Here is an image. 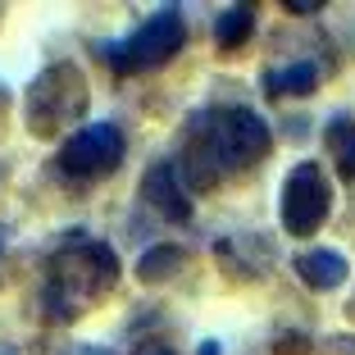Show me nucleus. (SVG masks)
<instances>
[{
    "label": "nucleus",
    "mask_w": 355,
    "mask_h": 355,
    "mask_svg": "<svg viewBox=\"0 0 355 355\" xmlns=\"http://www.w3.org/2000/svg\"><path fill=\"white\" fill-rule=\"evenodd\" d=\"M269 146H273V132L255 110H246V105L209 110V114H196L187 128V141H182V178H187V187L205 191L219 178L237 173V168L260 164L269 155Z\"/></svg>",
    "instance_id": "nucleus-1"
},
{
    "label": "nucleus",
    "mask_w": 355,
    "mask_h": 355,
    "mask_svg": "<svg viewBox=\"0 0 355 355\" xmlns=\"http://www.w3.org/2000/svg\"><path fill=\"white\" fill-rule=\"evenodd\" d=\"M282 10H287V14H301V19H305V14L324 10V5H319V0H287V5H282Z\"/></svg>",
    "instance_id": "nucleus-15"
},
{
    "label": "nucleus",
    "mask_w": 355,
    "mask_h": 355,
    "mask_svg": "<svg viewBox=\"0 0 355 355\" xmlns=\"http://www.w3.org/2000/svg\"><path fill=\"white\" fill-rule=\"evenodd\" d=\"M141 196H146L168 223H187V219H191V196L182 191L173 164H155V168H150L146 182H141Z\"/></svg>",
    "instance_id": "nucleus-7"
},
{
    "label": "nucleus",
    "mask_w": 355,
    "mask_h": 355,
    "mask_svg": "<svg viewBox=\"0 0 355 355\" xmlns=\"http://www.w3.org/2000/svg\"><path fill=\"white\" fill-rule=\"evenodd\" d=\"M0 251H5V228H0Z\"/></svg>",
    "instance_id": "nucleus-17"
},
{
    "label": "nucleus",
    "mask_w": 355,
    "mask_h": 355,
    "mask_svg": "<svg viewBox=\"0 0 355 355\" xmlns=\"http://www.w3.org/2000/svg\"><path fill=\"white\" fill-rule=\"evenodd\" d=\"M324 146H328V155L337 159V173H342L346 182H355V119L337 114L333 123L324 128Z\"/></svg>",
    "instance_id": "nucleus-9"
},
{
    "label": "nucleus",
    "mask_w": 355,
    "mask_h": 355,
    "mask_svg": "<svg viewBox=\"0 0 355 355\" xmlns=\"http://www.w3.org/2000/svg\"><path fill=\"white\" fill-rule=\"evenodd\" d=\"M87 78L78 64L69 60H55L46 64L42 73L28 83V128L32 137H55L64 132L69 123H78V119L87 114Z\"/></svg>",
    "instance_id": "nucleus-3"
},
{
    "label": "nucleus",
    "mask_w": 355,
    "mask_h": 355,
    "mask_svg": "<svg viewBox=\"0 0 355 355\" xmlns=\"http://www.w3.org/2000/svg\"><path fill=\"white\" fill-rule=\"evenodd\" d=\"M119 282V255L92 237H73L60 255L51 260L46 278V314L51 319H73L92 296L110 292Z\"/></svg>",
    "instance_id": "nucleus-2"
},
{
    "label": "nucleus",
    "mask_w": 355,
    "mask_h": 355,
    "mask_svg": "<svg viewBox=\"0 0 355 355\" xmlns=\"http://www.w3.org/2000/svg\"><path fill=\"white\" fill-rule=\"evenodd\" d=\"M182 42H187L182 10H178V5H164V10H155L141 28L132 32V37L101 46V60L110 64L114 73H141V69H159V64H168L178 51H182Z\"/></svg>",
    "instance_id": "nucleus-4"
},
{
    "label": "nucleus",
    "mask_w": 355,
    "mask_h": 355,
    "mask_svg": "<svg viewBox=\"0 0 355 355\" xmlns=\"http://www.w3.org/2000/svg\"><path fill=\"white\" fill-rule=\"evenodd\" d=\"M123 155H128L123 128L119 123H92V128H78L64 141L55 164H60L64 178H105L123 164Z\"/></svg>",
    "instance_id": "nucleus-6"
},
{
    "label": "nucleus",
    "mask_w": 355,
    "mask_h": 355,
    "mask_svg": "<svg viewBox=\"0 0 355 355\" xmlns=\"http://www.w3.org/2000/svg\"><path fill=\"white\" fill-rule=\"evenodd\" d=\"M200 355H219V342H205V346H200Z\"/></svg>",
    "instance_id": "nucleus-16"
},
{
    "label": "nucleus",
    "mask_w": 355,
    "mask_h": 355,
    "mask_svg": "<svg viewBox=\"0 0 355 355\" xmlns=\"http://www.w3.org/2000/svg\"><path fill=\"white\" fill-rule=\"evenodd\" d=\"M251 28H255V10L251 5H228V10L214 19V42H219L223 51H237V46L251 37Z\"/></svg>",
    "instance_id": "nucleus-11"
},
{
    "label": "nucleus",
    "mask_w": 355,
    "mask_h": 355,
    "mask_svg": "<svg viewBox=\"0 0 355 355\" xmlns=\"http://www.w3.org/2000/svg\"><path fill=\"white\" fill-rule=\"evenodd\" d=\"M132 355H178V351H173L168 342H155V337H150V342H141V346H137Z\"/></svg>",
    "instance_id": "nucleus-14"
},
{
    "label": "nucleus",
    "mask_w": 355,
    "mask_h": 355,
    "mask_svg": "<svg viewBox=\"0 0 355 355\" xmlns=\"http://www.w3.org/2000/svg\"><path fill=\"white\" fill-rule=\"evenodd\" d=\"M319 87V64L314 60H296L278 73H269V92L273 96H310Z\"/></svg>",
    "instance_id": "nucleus-10"
},
{
    "label": "nucleus",
    "mask_w": 355,
    "mask_h": 355,
    "mask_svg": "<svg viewBox=\"0 0 355 355\" xmlns=\"http://www.w3.org/2000/svg\"><path fill=\"white\" fill-rule=\"evenodd\" d=\"M178 264H182V251L164 241V246H150V251L137 260V278L141 282H164V278L178 273Z\"/></svg>",
    "instance_id": "nucleus-12"
},
{
    "label": "nucleus",
    "mask_w": 355,
    "mask_h": 355,
    "mask_svg": "<svg viewBox=\"0 0 355 355\" xmlns=\"http://www.w3.org/2000/svg\"><path fill=\"white\" fill-rule=\"evenodd\" d=\"M60 355H114L110 346H87V342H69Z\"/></svg>",
    "instance_id": "nucleus-13"
},
{
    "label": "nucleus",
    "mask_w": 355,
    "mask_h": 355,
    "mask_svg": "<svg viewBox=\"0 0 355 355\" xmlns=\"http://www.w3.org/2000/svg\"><path fill=\"white\" fill-rule=\"evenodd\" d=\"M296 278L305 282V287H314V292H333V287H342L346 273H351V264H346L342 251H328V246H314V251H301L292 260Z\"/></svg>",
    "instance_id": "nucleus-8"
},
{
    "label": "nucleus",
    "mask_w": 355,
    "mask_h": 355,
    "mask_svg": "<svg viewBox=\"0 0 355 355\" xmlns=\"http://www.w3.org/2000/svg\"><path fill=\"white\" fill-rule=\"evenodd\" d=\"M333 209V187H328L324 168L314 159H301L292 173L282 178V196H278V219L292 237H310Z\"/></svg>",
    "instance_id": "nucleus-5"
}]
</instances>
